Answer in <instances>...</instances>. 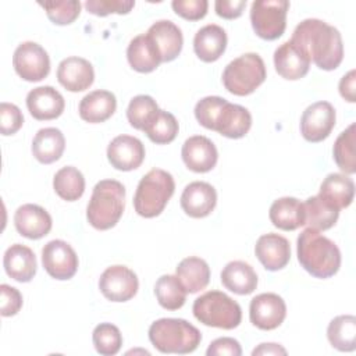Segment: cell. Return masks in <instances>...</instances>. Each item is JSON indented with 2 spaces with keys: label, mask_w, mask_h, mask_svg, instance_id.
Wrapping results in <instances>:
<instances>
[{
  "label": "cell",
  "mask_w": 356,
  "mask_h": 356,
  "mask_svg": "<svg viewBox=\"0 0 356 356\" xmlns=\"http://www.w3.org/2000/svg\"><path fill=\"white\" fill-rule=\"evenodd\" d=\"M306 57L324 71L339 67L343 58V44L337 28L317 18L303 19L293 31L289 40Z\"/></svg>",
  "instance_id": "cell-1"
},
{
  "label": "cell",
  "mask_w": 356,
  "mask_h": 356,
  "mask_svg": "<svg viewBox=\"0 0 356 356\" xmlns=\"http://www.w3.org/2000/svg\"><path fill=\"white\" fill-rule=\"evenodd\" d=\"M195 117L202 127L231 139L245 136L252 127V115L248 108L220 96L200 99L195 106Z\"/></svg>",
  "instance_id": "cell-2"
},
{
  "label": "cell",
  "mask_w": 356,
  "mask_h": 356,
  "mask_svg": "<svg viewBox=\"0 0 356 356\" xmlns=\"http://www.w3.org/2000/svg\"><path fill=\"white\" fill-rule=\"evenodd\" d=\"M296 252L300 266L316 278H330L341 267L338 246L316 229L306 228L299 234Z\"/></svg>",
  "instance_id": "cell-3"
},
{
  "label": "cell",
  "mask_w": 356,
  "mask_h": 356,
  "mask_svg": "<svg viewBox=\"0 0 356 356\" xmlns=\"http://www.w3.org/2000/svg\"><path fill=\"white\" fill-rule=\"evenodd\" d=\"M125 207V188L115 179L99 181L86 207L88 222L100 231L113 228L121 218Z\"/></svg>",
  "instance_id": "cell-4"
},
{
  "label": "cell",
  "mask_w": 356,
  "mask_h": 356,
  "mask_svg": "<svg viewBox=\"0 0 356 356\" xmlns=\"http://www.w3.org/2000/svg\"><path fill=\"white\" fill-rule=\"evenodd\" d=\"M149 339L161 353L186 355L196 350L200 331L182 318H159L149 327Z\"/></svg>",
  "instance_id": "cell-5"
},
{
  "label": "cell",
  "mask_w": 356,
  "mask_h": 356,
  "mask_svg": "<svg viewBox=\"0 0 356 356\" xmlns=\"http://www.w3.org/2000/svg\"><path fill=\"white\" fill-rule=\"evenodd\" d=\"M174 191L175 182L170 172L161 168L150 170L138 184L134 196L135 211L145 218L159 216L174 195Z\"/></svg>",
  "instance_id": "cell-6"
},
{
  "label": "cell",
  "mask_w": 356,
  "mask_h": 356,
  "mask_svg": "<svg viewBox=\"0 0 356 356\" xmlns=\"http://www.w3.org/2000/svg\"><path fill=\"white\" fill-rule=\"evenodd\" d=\"M192 312L202 324L222 330H234L242 320V310L238 302L221 291H209L196 298Z\"/></svg>",
  "instance_id": "cell-7"
},
{
  "label": "cell",
  "mask_w": 356,
  "mask_h": 356,
  "mask_svg": "<svg viewBox=\"0 0 356 356\" xmlns=\"http://www.w3.org/2000/svg\"><path fill=\"white\" fill-rule=\"evenodd\" d=\"M266 76L263 58L256 53H245L227 64L222 71V83L229 93L248 96L264 82Z\"/></svg>",
  "instance_id": "cell-8"
},
{
  "label": "cell",
  "mask_w": 356,
  "mask_h": 356,
  "mask_svg": "<svg viewBox=\"0 0 356 356\" xmlns=\"http://www.w3.org/2000/svg\"><path fill=\"white\" fill-rule=\"evenodd\" d=\"M286 0H256L250 7V22L256 35L264 40H275L286 28Z\"/></svg>",
  "instance_id": "cell-9"
},
{
  "label": "cell",
  "mask_w": 356,
  "mask_h": 356,
  "mask_svg": "<svg viewBox=\"0 0 356 356\" xmlns=\"http://www.w3.org/2000/svg\"><path fill=\"white\" fill-rule=\"evenodd\" d=\"M13 65L15 72L28 82H39L50 72L47 51L35 42H22L14 51Z\"/></svg>",
  "instance_id": "cell-10"
},
{
  "label": "cell",
  "mask_w": 356,
  "mask_h": 356,
  "mask_svg": "<svg viewBox=\"0 0 356 356\" xmlns=\"http://www.w3.org/2000/svg\"><path fill=\"white\" fill-rule=\"evenodd\" d=\"M139 288L136 274L127 266L107 267L99 280V289L111 302H127L132 299Z\"/></svg>",
  "instance_id": "cell-11"
},
{
  "label": "cell",
  "mask_w": 356,
  "mask_h": 356,
  "mask_svg": "<svg viewBox=\"0 0 356 356\" xmlns=\"http://www.w3.org/2000/svg\"><path fill=\"white\" fill-rule=\"evenodd\" d=\"M42 263L46 273L60 281L72 278L78 270V256L75 250L61 239H53L43 246Z\"/></svg>",
  "instance_id": "cell-12"
},
{
  "label": "cell",
  "mask_w": 356,
  "mask_h": 356,
  "mask_svg": "<svg viewBox=\"0 0 356 356\" xmlns=\"http://www.w3.org/2000/svg\"><path fill=\"white\" fill-rule=\"evenodd\" d=\"M335 127V108L328 102L310 104L300 118V134L312 143L327 139Z\"/></svg>",
  "instance_id": "cell-13"
},
{
  "label": "cell",
  "mask_w": 356,
  "mask_h": 356,
  "mask_svg": "<svg viewBox=\"0 0 356 356\" xmlns=\"http://www.w3.org/2000/svg\"><path fill=\"white\" fill-rule=\"evenodd\" d=\"M286 316V305L281 296L266 292L254 296L249 306L250 323L259 330L270 331L282 324Z\"/></svg>",
  "instance_id": "cell-14"
},
{
  "label": "cell",
  "mask_w": 356,
  "mask_h": 356,
  "mask_svg": "<svg viewBox=\"0 0 356 356\" xmlns=\"http://www.w3.org/2000/svg\"><path fill=\"white\" fill-rule=\"evenodd\" d=\"M107 159L115 170L131 171L143 163L145 146L135 136L118 135L108 143Z\"/></svg>",
  "instance_id": "cell-15"
},
{
  "label": "cell",
  "mask_w": 356,
  "mask_h": 356,
  "mask_svg": "<svg viewBox=\"0 0 356 356\" xmlns=\"http://www.w3.org/2000/svg\"><path fill=\"white\" fill-rule=\"evenodd\" d=\"M181 156L185 165L193 172H207L213 170L218 159L214 143L203 135L188 138L182 145Z\"/></svg>",
  "instance_id": "cell-16"
},
{
  "label": "cell",
  "mask_w": 356,
  "mask_h": 356,
  "mask_svg": "<svg viewBox=\"0 0 356 356\" xmlns=\"http://www.w3.org/2000/svg\"><path fill=\"white\" fill-rule=\"evenodd\" d=\"M254 253L266 270L277 271L289 263L291 246L285 236L268 232L257 239Z\"/></svg>",
  "instance_id": "cell-17"
},
{
  "label": "cell",
  "mask_w": 356,
  "mask_h": 356,
  "mask_svg": "<svg viewBox=\"0 0 356 356\" xmlns=\"http://www.w3.org/2000/svg\"><path fill=\"white\" fill-rule=\"evenodd\" d=\"M217 192L203 181H195L185 186L181 195V207L192 218L207 217L216 207Z\"/></svg>",
  "instance_id": "cell-18"
},
{
  "label": "cell",
  "mask_w": 356,
  "mask_h": 356,
  "mask_svg": "<svg viewBox=\"0 0 356 356\" xmlns=\"http://www.w3.org/2000/svg\"><path fill=\"white\" fill-rule=\"evenodd\" d=\"M26 107L35 120L49 121L63 114L65 102L53 86H38L26 95Z\"/></svg>",
  "instance_id": "cell-19"
},
{
  "label": "cell",
  "mask_w": 356,
  "mask_h": 356,
  "mask_svg": "<svg viewBox=\"0 0 356 356\" xmlns=\"http://www.w3.org/2000/svg\"><path fill=\"white\" fill-rule=\"evenodd\" d=\"M51 217L40 206L26 203L17 209L14 225L19 235L28 239H40L51 229Z\"/></svg>",
  "instance_id": "cell-20"
},
{
  "label": "cell",
  "mask_w": 356,
  "mask_h": 356,
  "mask_svg": "<svg viewBox=\"0 0 356 356\" xmlns=\"http://www.w3.org/2000/svg\"><path fill=\"white\" fill-rule=\"evenodd\" d=\"M57 79L70 92L86 90L95 81L93 65L82 57H67L57 67Z\"/></svg>",
  "instance_id": "cell-21"
},
{
  "label": "cell",
  "mask_w": 356,
  "mask_h": 356,
  "mask_svg": "<svg viewBox=\"0 0 356 356\" xmlns=\"http://www.w3.org/2000/svg\"><path fill=\"white\" fill-rule=\"evenodd\" d=\"M146 33L157 46L163 63H170L179 56L184 38L181 29L174 22L168 19H160L154 22Z\"/></svg>",
  "instance_id": "cell-22"
},
{
  "label": "cell",
  "mask_w": 356,
  "mask_h": 356,
  "mask_svg": "<svg viewBox=\"0 0 356 356\" xmlns=\"http://www.w3.org/2000/svg\"><path fill=\"white\" fill-rule=\"evenodd\" d=\"M274 67L278 75L288 81L303 78L309 72L310 60L289 40L274 51Z\"/></svg>",
  "instance_id": "cell-23"
},
{
  "label": "cell",
  "mask_w": 356,
  "mask_h": 356,
  "mask_svg": "<svg viewBox=\"0 0 356 356\" xmlns=\"http://www.w3.org/2000/svg\"><path fill=\"white\" fill-rule=\"evenodd\" d=\"M3 266L7 275L18 282H29L38 268L33 250L21 243H14L6 250Z\"/></svg>",
  "instance_id": "cell-24"
},
{
  "label": "cell",
  "mask_w": 356,
  "mask_h": 356,
  "mask_svg": "<svg viewBox=\"0 0 356 356\" xmlns=\"http://www.w3.org/2000/svg\"><path fill=\"white\" fill-rule=\"evenodd\" d=\"M227 49V33L216 24L200 28L193 38L195 54L204 63L217 61Z\"/></svg>",
  "instance_id": "cell-25"
},
{
  "label": "cell",
  "mask_w": 356,
  "mask_h": 356,
  "mask_svg": "<svg viewBox=\"0 0 356 356\" xmlns=\"http://www.w3.org/2000/svg\"><path fill=\"white\" fill-rule=\"evenodd\" d=\"M127 58L129 65L142 74L154 71L163 63L157 46L147 33H140L129 42Z\"/></svg>",
  "instance_id": "cell-26"
},
{
  "label": "cell",
  "mask_w": 356,
  "mask_h": 356,
  "mask_svg": "<svg viewBox=\"0 0 356 356\" xmlns=\"http://www.w3.org/2000/svg\"><path fill=\"white\" fill-rule=\"evenodd\" d=\"M117 108V99L108 90H93L88 93L79 103V117L90 124L108 120Z\"/></svg>",
  "instance_id": "cell-27"
},
{
  "label": "cell",
  "mask_w": 356,
  "mask_h": 356,
  "mask_svg": "<svg viewBox=\"0 0 356 356\" xmlns=\"http://www.w3.org/2000/svg\"><path fill=\"white\" fill-rule=\"evenodd\" d=\"M268 217L274 227L282 231H293L305 225L303 203L296 197H280L273 202Z\"/></svg>",
  "instance_id": "cell-28"
},
{
  "label": "cell",
  "mask_w": 356,
  "mask_h": 356,
  "mask_svg": "<svg viewBox=\"0 0 356 356\" xmlns=\"http://www.w3.org/2000/svg\"><path fill=\"white\" fill-rule=\"evenodd\" d=\"M221 282L228 291L236 295H249L257 286V274L250 264L242 260H234L222 268Z\"/></svg>",
  "instance_id": "cell-29"
},
{
  "label": "cell",
  "mask_w": 356,
  "mask_h": 356,
  "mask_svg": "<svg viewBox=\"0 0 356 356\" xmlns=\"http://www.w3.org/2000/svg\"><path fill=\"white\" fill-rule=\"evenodd\" d=\"M65 149V139L60 129L49 127L36 132L32 140V154L42 164L57 161Z\"/></svg>",
  "instance_id": "cell-30"
},
{
  "label": "cell",
  "mask_w": 356,
  "mask_h": 356,
  "mask_svg": "<svg viewBox=\"0 0 356 356\" xmlns=\"http://www.w3.org/2000/svg\"><path fill=\"white\" fill-rule=\"evenodd\" d=\"M318 196L337 207L338 210L350 206L355 196V184L352 178L341 172L328 174L320 185Z\"/></svg>",
  "instance_id": "cell-31"
},
{
  "label": "cell",
  "mask_w": 356,
  "mask_h": 356,
  "mask_svg": "<svg viewBox=\"0 0 356 356\" xmlns=\"http://www.w3.org/2000/svg\"><path fill=\"white\" fill-rule=\"evenodd\" d=\"M177 277L189 293L204 289L210 281V267L200 257H186L177 266Z\"/></svg>",
  "instance_id": "cell-32"
},
{
  "label": "cell",
  "mask_w": 356,
  "mask_h": 356,
  "mask_svg": "<svg viewBox=\"0 0 356 356\" xmlns=\"http://www.w3.org/2000/svg\"><path fill=\"white\" fill-rule=\"evenodd\" d=\"M305 209V225L316 231H325L335 225L339 210L325 202L321 196L316 195L309 197L303 203Z\"/></svg>",
  "instance_id": "cell-33"
},
{
  "label": "cell",
  "mask_w": 356,
  "mask_h": 356,
  "mask_svg": "<svg viewBox=\"0 0 356 356\" xmlns=\"http://www.w3.org/2000/svg\"><path fill=\"white\" fill-rule=\"evenodd\" d=\"M327 338L332 348L353 352L356 349V317L350 314L334 317L328 324Z\"/></svg>",
  "instance_id": "cell-34"
},
{
  "label": "cell",
  "mask_w": 356,
  "mask_h": 356,
  "mask_svg": "<svg viewBox=\"0 0 356 356\" xmlns=\"http://www.w3.org/2000/svg\"><path fill=\"white\" fill-rule=\"evenodd\" d=\"M53 188L63 200L75 202L85 192V178L78 168L67 165L56 172Z\"/></svg>",
  "instance_id": "cell-35"
},
{
  "label": "cell",
  "mask_w": 356,
  "mask_h": 356,
  "mask_svg": "<svg viewBox=\"0 0 356 356\" xmlns=\"http://www.w3.org/2000/svg\"><path fill=\"white\" fill-rule=\"evenodd\" d=\"M186 289L177 275H161L154 285V295L161 307L167 310H178L186 300Z\"/></svg>",
  "instance_id": "cell-36"
},
{
  "label": "cell",
  "mask_w": 356,
  "mask_h": 356,
  "mask_svg": "<svg viewBox=\"0 0 356 356\" xmlns=\"http://www.w3.org/2000/svg\"><path fill=\"white\" fill-rule=\"evenodd\" d=\"M356 125L352 122L345 131L339 134L334 143L332 154L334 161L345 174L356 172V156H355V142H356Z\"/></svg>",
  "instance_id": "cell-37"
},
{
  "label": "cell",
  "mask_w": 356,
  "mask_h": 356,
  "mask_svg": "<svg viewBox=\"0 0 356 356\" xmlns=\"http://www.w3.org/2000/svg\"><path fill=\"white\" fill-rule=\"evenodd\" d=\"M178 121L177 118L164 110H160L156 113L153 120L149 122V125L145 128V134L147 138L156 143V145H167L171 143L177 134H178Z\"/></svg>",
  "instance_id": "cell-38"
},
{
  "label": "cell",
  "mask_w": 356,
  "mask_h": 356,
  "mask_svg": "<svg viewBox=\"0 0 356 356\" xmlns=\"http://www.w3.org/2000/svg\"><path fill=\"white\" fill-rule=\"evenodd\" d=\"M159 111V106L156 100L149 95H138L131 99L127 108V118L131 127L135 129L145 131L149 122L153 120L156 113Z\"/></svg>",
  "instance_id": "cell-39"
},
{
  "label": "cell",
  "mask_w": 356,
  "mask_h": 356,
  "mask_svg": "<svg viewBox=\"0 0 356 356\" xmlns=\"http://www.w3.org/2000/svg\"><path fill=\"white\" fill-rule=\"evenodd\" d=\"M92 341L97 353L104 356H113L121 349L122 335L117 325L111 323H100L93 330Z\"/></svg>",
  "instance_id": "cell-40"
},
{
  "label": "cell",
  "mask_w": 356,
  "mask_h": 356,
  "mask_svg": "<svg viewBox=\"0 0 356 356\" xmlns=\"http://www.w3.org/2000/svg\"><path fill=\"white\" fill-rule=\"evenodd\" d=\"M39 6L44 8L49 19L56 25L72 24L81 13V3L78 0L67 1H39Z\"/></svg>",
  "instance_id": "cell-41"
},
{
  "label": "cell",
  "mask_w": 356,
  "mask_h": 356,
  "mask_svg": "<svg viewBox=\"0 0 356 356\" xmlns=\"http://www.w3.org/2000/svg\"><path fill=\"white\" fill-rule=\"evenodd\" d=\"M135 6L132 0H88L85 3L86 10L97 17H106L108 14H128Z\"/></svg>",
  "instance_id": "cell-42"
},
{
  "label": "cell",
  "mask_w": 356,
  "mask_h": 356,
  "mask_svg": "<svg viewBox=\"0 0 356 356\" xmlns=\"http://www.w3.org/2000/svg\"><path fill=\"white\" fill-rule=\"evenodd\" d=\"M24 124V115L21 110L13 104L3 102L0 104V132L4 136L14 135Z\"/></svg>",
  "instance_id": "cell-43"
},
{
  "label": "cell",
  "mask_w": 356,
  "mask_h": 356,
  "mask_svg": "<svg viewBox=\"0 0 356 356\" xmlns=\"http://www.w3.org/2000/svg\"><path fill=\"white\" fill-rule=\"evenodd\" d=\"M171 7L177 15L188 21H197L207 14L209 1L207 0H174L171 3Z\"/></svg>",
  "instance_id": "cell-44"
},
{
  "label": "cell",
  "mask_w": 356,
  "mask_h": 356,
  "mask_svg": "<svg viewBox=\"0 0 356 356\" xmlns=\"http://www.w3.org/2000/svg\"><path fill=\"white\" fill-rule=\"evenodd\" d=\"M0 295H1V302H0V313L3 317H10L17 314L21 307H22V295L21 292L10 286L7 284L0 285Z\"/></svg>",
  "instance_id": "cell-45"
},
{
  "label": "cell",
  "mask_w": 356,
  "mask_h": 356,
  "mask_svg": "<svg viewBox=\"0 0 356 356\" xmlns=\"http://www.w3.org/2000/svg\"><path fill=\"white\" fill-rule=\"evenodd\" d=\"M207 356H221V355H228V356H241L242 355V348L239 345V342L234 338L229 337H222V338H217L214 339L207 350H206Z\"/></svg>",
  "instance_id": "cell-46"
},
{
  "label": "cell",
  "mask_w": 356,
  "mask_h": 356,
  "mask_svg": "<svg viewBox=\"0 0 356 356\" xmlns=\"http://www.w3.org/2000/svg\"><path fill=\"white\" fill-rule=\"evenodd\" d=\"M246 7V0H217L214 8L218 17L225 19H235L242 15Z\"/></svg>",
  "instance_id": "cell-47"
},
{
  "label": "cell",
  "mask_w": 356,
  "mask_h": 356,
  "mask_svg": "<svg viewBox=\"0 0 356 356\" xmlns=\"http://www.w3.org/2000/svg\"><path fill=\"white\" fill-rule=\"evenodd\" d=\"M355 82H356V71L355 70H350L339 81V93L349 103L356 102V83Z\"/></svg>",
  "instance_id": "cell-48"
},
{
  "label": "cell",
  "mask_w": 356,
  "mask_h": 356,
  "mask_svg": "<svg viewBox=\"0 0 356 356\" xmlns=\"http://www.w3.org/2000/svg\"><path fill=\"white\" fill-rule=\"evenodd\" d=\"M252 355H286V349L282 348L280 343H260L257 348L253 349Z\"/></svg>",
  "instance_id": "cell-49"
}]
</instances>
